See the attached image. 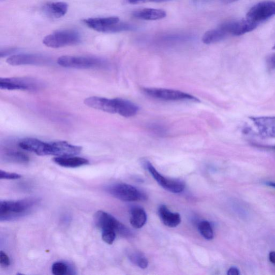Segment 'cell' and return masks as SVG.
Segmentation results:
<instances>
[{"label":"cell","mask_w":275,"mask_h":275,"mask_svg":"<svg viewBox=\"0 0 275 275\" xmlns=\"http://www.w3.org/2000/svg\"><path fill=\"white\" fill-rule=\"evenodd\" d=\"M18 146L24 150L32 152L40 156L50 155V143L44 142L36 139L21 140Z\"/></svg>","instance_id":"obj_12"},{"label":"cell","mask_w":275,"mask_h":275,"mask_svg":"<svg viewBox=\"0 0 275 275\" xmlns=\"http://www.w3.org/2000/svg\"><path fill=\"white\" fill-rule=\"evenodd\" d=\"M82 148L66 142L58 141L50 143V155L57 157H71L79 154Z\"/></svg>","instance_id":"obj_13"},{"label":"cell","mask_w":275,"mask_h":275,"mask_svg":"<svg viewBox=\"0 0 275 275\" xmlns=\"http://www.w3.org/2000/svg\"><path fill=\"white\" fill-rule=\"evenodd\" d=\"M3 157L8 161L17 163H27L29 158L23 153L13 150H7L3 155Z\"/></svg>","instance_id":"obj_24"},{"label":"cell","mask_w":275,"mask_h":275,"mask_svg":"<svg viewBox=\"0 0 275 275\" xmlns=\"http://www.w3.org/2000/svg\"><path fill=\"white\" fill-rule=\"evenodd\" d=\"M120 21V18L115 16L89 18L83 20L89 28L104 33H108L110 27Z\"/></svg>","instance_id":"obj_14"},{"label":"cell","mask_w":275,"mask_h":275,"mask_svg":"<svg viewBox=\"0 0 275 275\" xmlns=\"http://www.w3.org/2000/svg\"><path fill=\"white\" fill-rule=\"evenodd\" d=\"M159 215L162 223L169 227H176L181 222L180 215L171 213L166 206L161 205L159 208Z\"/></svg>","instance_id":"obj_20"},{"label":"cell","mask_w":275,"mask_h":275,"mask_svg":"<svg viewBox=\"0 0 275 275\" xmlns=\"http://www.w3.org/2000/svg\"><path fill=\"white\" fill-rule=\"evenodd\" d=\"M58 65L66 68L93 69L106 66L105 60L93 57L63 56L58 58Z\"/></svg>","instance_id":"obj_2"},{"label":"cell","mask_w":275,"mask_h":275,"mask_svg":"<svg viewBox=\"0 0 275 275\" xmlns=\"http://www.w3.org/2000/svg\"><path fill=\"white\" fill-rule=\"evenodd\" d=\"M227 33L221 29L209 30L206 32L202 38V42L205 44L218 43L224 40Z\"/></svg>","instance_id":"obj_23"},{"label":"cell","mask_w":275,"mask_h":275,"mask_svg":"<svg viewBox=\"0 0 275 275\" xmlns=\"http://www.w3.org/2000/svg\"><path fill=\"white\" fill-rule=\"evenodd\" d=\"M270 261L275 265V252H271L269 255Z\"/></svg>","instance_id":"obj_35"},{"label":"cell","mask_w":275,"mask_h":275,"mask_svg":"<svg viewBox=\"0 0 275 275\" xmlns=\"http://www.w3.org/2000/svg\"><path fill=\"white\" fill-rule=\"evenodd\" d=\"M114 99L115 114L129 118L135 116L139 111V107L130 100L120 98Z\"/></svg>","instance_id":"obj_17"},{"label":"cell","mask_w":275,"mask_h":275,"mask_svg":"<svg viewBox=\"0 0 275 275\" xmlns=\"http://www.w3.org/2000/svg\"><path fill=\"white\" fill-rule=\"evenodd\" d=\"M22 176L20 174L14 173H9L3 170H0V178L2 180H17L21 178Z\"/></svg>","instance_id":"obj_29"},{"label":"cell","mask_w":275,"mask_h":275,"mask_svg":"<svg viewBox=\"0 0 275 275\" xmlns=\"http://www.w3.org/2000/svg\"><path fill=\"white\" fill-rule=\"evenodd\" d=\"M108 191L113 196L123 201H133L146 199V196L143 192L125 183H118L110 186L108 188Z\"/></svg>","instance_id":"obj_6"},{"label":"cell","mask_w":275,"mask_h":275,"mask_svg":"<svg viewBox=\"0 0 275 275\" xmlns=\"http://www.w3.org/2000/svg\"><path fill=\"white\" fill-rule=\"evenodd\" d=\"M96 226L102 231H113L121 236L128 237L132 236V233L127 227L119 222L111 215L98 211L94 216Z\"/></svg>","instance_id":"obj_3"},{"label":"cell","mask_w":275,"mask_h":275,"mask_svg":"<svg viewBox=\"0 0 275 275\" xmlns=\"http://www.w3.org/2000/svg\"><path fill=\"white\" fill-rule=\"evenodd\" d=\"M228 275H239L240 274L239 270L237 268L233 267L229 269L227 272Z\"/></svg>","instance_id":"obj_34"},{"label":"cell","mask_w":275,"mask_h":275,"mask_svg":"<svg viewBox=\"0 0 275 275\" xmlns=\"http://www.w3.org/2000/svg\"><path fill=\"white\" fill-rule=\"evenodd\" d=\"M127 3L132 5L142 4L147 3H163L170 1V0H126Z\"/></svg>","instance_id":"obj_31"},{"label":"cell","mask_w":275,"mask_h":275,"mask_svg":"<svg viewBox=\"0 0 275 275\" xmlns=\"http://www.w3.org/2000/svg\"><path fill=\"white\" fill-rule=\"evenodd\" d=\"M198 230L205 239L208 240L213 239L214 233L212 225L208 221H202L199 224Z\"/></svg>","instance_id":"obj_26"},{"label":"cell","mask_w":275,"mask_h":275,"mask_svg":"<svg viewBox=\"0 0 275 275\" xmlns=\"http://www.w3.org/2000/svg\"><path fill=\"white\" fill-rule=\"evenodd\" d=\"M143 92L152 98L168 101L199 102L198 98L182 91L163 88H144Z\"/></svg>","instance_id":"obj_5"},{"label":"cell","mask_w":275,"mask_h":275,"mask_svg":"<svg viewBox=\"0 0 275 275\" xmlns=\"http://www.w3.org/2000/svg\"><path fill=\"white\" fill-rule=\"evenodd\" d=\"M266 185L275 189V183L272 182H266Z\"/></svg>","instance_id":"obj_36"},{"label":"cell","mask_w":275,"mask_h":275,"mask_svg":"<svg viewBox=\"0 0 275 275\" xmlns=\"http://www.w3.org/2000/svg\"><path fill=\"white\" fill-rule=\"evenodd\" d=\"M128 257L132 263L142 269H145L148 267L149 261L148 259L139 252H130L128 254Z\"/></svg>","instance_id":"obj_25"},{"label":"cell","mask_w":275,"mask_h":275,"mask_svg":"<svg viewBox=\"0 0 275 275\" xmlns=\"http://www.w3.org/2000/svg\"><path fill=\"white\" fill-rule=\"evenodd\" d=\"M68 5L64 2H55L46 4L43 7L46 15L53 18H60L67 13Z\"/></svg>","instance_id":"obj_19"},{"label":"cell","mask_w":275,"mask_h":275,"mask_svg":"<svg viewBox=\"0 0 275 275\" xmlns=\"http://www.w3.org/2000/svg\"><path fill=\"white\" fill-rule=\"evenodd\" d=\"M273 49L275 50V44L274 45L273 48H272Z\"/></svg>","instance_id":"obj_38"},{"label":"cell","mask_w":275,"mask_h":275,"mask_svg":"<svg viewBox=\"0 0 275 275\" xmlns=\"http://www.w3.org/2000/svg\"><path fill=\"white\" fill-rule=\"evenodd\" d=\"M7 62L12 66L26 65H41L47 63L49 60L43 55L38 54H20L9 57Z\"/></svg>","instance_id":"obj_11"},{"label":"cell","mask_w":275,"mask_h":275,"mask_svg":"<svg viewBox=\"0 0 275 275\" xmlns=\"http://www.w3.org/2000/svg\"><path fill=\"white\" fill-rule=\"evenodd\" d=\"M68 266L67 264L62 262H57L53 263L52 271L54 275H65L68 273Z\"/></svg>","instance_id":"obj_27"},{"label":"cell","mask_w":275,"mask_h":275,"mask_svg":"<svg viewBox=\"0 0 275 275\" xmlns=\"http://www.w3.org/2000/svg\"><path fill=\"white\" fill-rule=\"evenodd\" d=\"M102 240L109 245H112L115 242L117 233L113 231H106L102 232Z\"/></svg>","instance_id":"obj_28"},{"label":"cell","mask_w":275,"mask_h":275,"mask_svg":"<svg viewBox=\"0 0 275 275\" xmlns=\"http://www.w3.org/2000/svg\"><path fill=\"white\" fill-rule=\"evenodd\" d=\"M0 264L4 268L8 267L11 264L10 259L8 256L3 251L0 252Z\"/></svg>","instance_id":"obj_30"},{"label":"cell","mask_w":275,"mask_h":275,"mask_svg":"<svg viewBox=\"0 0 275 275\" xmlns=\"http://www.w3.org/2000/svg\"><path fill=\"white\" fill-rule=\"evenodd\" d=\"M53 161L59 166L66 168H78L89 164V161L83 158L74 157H57Z\"/></svg>","instance_id":"obj_21"},{"label":"cell","mask_w":275,"mask_h":275,"mask_svg":"<svg viewBox=\"0 0 275 275\" xmlns=\"http://www.w3.org/2000/svg\"><path fill=\"white\" fill-rule=\"evenodd\" d=\"M41 87L40 82L27 78H9L0 79V88L8 90L36 91Z\"/></svg>","instance_id":"obj_7"},{"label":"cell","mask_w":275,"mask_h":275,"mask_svg":"<svg viewBox=\"0 0 275 275\" xmlns=\"http://www.w3.org/2000/svg\"><path fill=\"white\" fill-rule=\"evenodd\" d=\"M267 65L270 70L275 69V53H272L267 57Z\"/></svg>","instance_id":"obj_32"},{"label":"cell","mask_w":275,"mask_h":275,"mask_svg":"<svg viewBox=\"0 0 275 275\" xmlns=\"http://www.w3.org/2000/svg\"><path fill=\"white\" fill-rule=\"evenodd\" d=\"M147 221V215L145 210L139 207L134 208L131 211L130 222L136 229L143 227Z\"/></svg>","instance_id":"obj_22"},{"label":"cell","mask_w":275,"mask_h":275,"mask_svg":"<svg viewBox=\"0 0 275 275\" xmlns=\"http://www.w3.org/2000/svg\"><path fill=\"white\" fill-rule=\"evenodd\" d=\"M257 26L258 23L246 19L225 22L219 26V28L227 34L240 36L255 30Z\"/></svg>","instance_id":"obj_10"},{"label":"cell","mask_w":275,"mask_h":275,"mask_svg":"<svg viewBox=\"0 0 275 275\" xmlns=\"http://www.w3.org/2000/svg\"><path fill=\"white\" fill-rule=\"evenodd\" d=\"M80 33L72 30H61L54 32L45 37L43 43L51 48H60L75 45L81 42Z\"/></svg>","instance_id":"obj_4"},{"label":"cell","mask_w":275,"mask_h":275,"mask_svg":"<svg viewBox=\"0 0 275 275\" xmlns=\"http://www.w3.org/2000/svg\"><path fill=\"white\" fill-rule=\"evenodd\" d=\"M17 51H18V49L15 48H9L4 50L2 49L1 53H0V55H1V57L3 58L7 56H9V55H11V54L14 53Z\"/></svg>","instance_id":"obj_33"},{"label":"cell","mask_w":275,"mask_h":275,"mask_svg":"<svg viewBox=\"0 0 275 275\" xmlns=\"http://www.w3.org/2000/svg\"><path fill=\"white\" fill-rule=\"evenodd\" d=\"M39 200L26 198L20 200H3L0 203V221H12L29 214L38 204Z\"/></svg>","instance_id":"obj_1"},{"label":"cell","mask_w":275,"mask_h":275,"mask_svg":"<svg viewBox=\"0 0 275 275\" xmlns=\"http://www.w3.org/2000/svg\"><path fill=\"white\" fill-rule=\"evenodd\" d=\"M84 103L87 106L98 110V111L115 114L114 98L109 99L101 97L92 96L85 99Z\"/></svg>","instance_id":"obj_16"},{"label":"cell","mask_w":275,"mask_h":275,"mask_svg":"<svg viewBox=\"0 0 275 275\" xmlns=\"http://www.w3.org/2000/svg\"><path fill=\"white\" fill-rule=\"evenodd\" d=\"M250 118L262 137L267 139L275 137V116L251 117Z\"/></svg>","instance_id":"obj_15"},{"label":"cell","mask_w":275,"mask_h":275,"mask_svg":"<svg viewBox=\"0 0 275 275\" xmlns=\"http://www.w3.org/2000/svg\"><path fill=\"white\" fill-rule=\"evenodd\" d=\"M147 169L159 184L173 193H180L185 188V183L178 180L169 179L164 177L153 167L150 162H146Z\"/></svg>","instance_id":"obj_9"},{"label":"cell","mask_w":275,"mask_h":275,"mask_svg":"<svg viewBox=\"0 0 275 275\" xmlns=\"http://www.w3.org/2000/svg\"><path fill=\"white\" fill-rule=\"evenodd\" d=\"M167 16L166 12L162 9L145 8L134 11L132 16L137 19L146 21H157L163 19Z\"/></svg>","instance_id":"obj_18"},{"label":"cell","mask_w":275,"mask_h":275,"mask_svg":"<svg viewBox=\"0 0 275 275\" xmlns=\"http://www.w3.org/2000/svg\"><path fill=\"white\" fill-rule=\"evenodd\" d=\"M275 15V2L265 1L253 6L247 14L246 19L256 23L264 21Z\"/></svg>","instance_id":"obj_8"},{"label":"cell","mask_w":275,"mask_h":275,"mask_svg":"<svg viewBox=\"0 0 275 275\" xmlns=\"http://www.w3.org/2000/svg\"><path fill=\"white\" fill-rule=\"evenodd\" d=\"M224 1L228 3H232L235 1H236V0H224Z\"/></svg>","instance_id":"obj_37"}]
</instances>
